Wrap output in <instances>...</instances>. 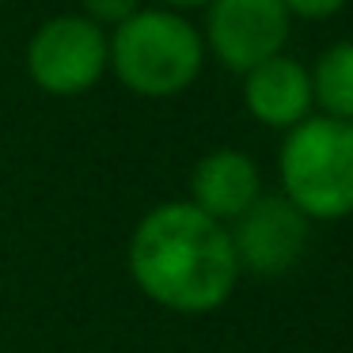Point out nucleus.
<instances>
[{
	"instance_id": "nucleus-2",
	"label": "nucleus",
	"mask_w": 353,
	"mask_h": 353,
	"mask_svg": "<svg viewBox=\"0 0 353 353\" xmlns=\"http://www.w3.org/2000/svg\"><path fill=\"white\" fill-rule=\"evenodd\" d=\"M107 69L145 99H171L198 80L205 65L201 31L171 8H137L125 23L107 34Z\"/></svg>"
},
{
	"instance_id": "nucleus-6",
	"label": "nucleus",
	"mask_w": 353,
	"mask_h": 353,
	"mask_svg": "<svg viewBox=\"0 0 353 353\" xmlns=\"http://www.w3.org/2000/svg\"><path fill=\"white\" fill-rule=\"evenodd\" d=\"M312 221L281 194H262L247 213L228 224L239 274L281 277L304 259Z\"/></svg>"
},
{
	"instance_id": "nucleus-8",
	"label": "nucleus",
	"mask_w": 353,
	"mask_h": 353,
	"mask_svg": "<svg viewBox=\"0 0 353 353\" xmlns=\"http://www.w3.org/2000/svg\"><path fill=\"white\" fill-rule=\"evenodd\" d=\"M262 198L259 163L236 148L205 152L190 171V205L221 224H232L239 213Z\"/></svg>"
},
{
	"instance_id": "nucleus-10",
	"label": "nucleus",
	"mask_w": 353,
	"mask_h": 353,
	"mask_svg": "<svg viewBox=\"0 0 353 353\" xmlns=\"http://www.w3.org/2000/svg\"><path fill=\"white\" fill-rule=\"evenodd\" d=\"M80 16L92 19L95 27H103V31H114L118 23H125V19L133 16V12L141 8V0H80Z\"/></svg>"
},
{
	"instance_id": "nucleus-9",
	"label": "nucleus",
	"mask_w": 353,
	"mask_h": 353,
	"mask_svg": "<svg viewBox=\"0 0 353 353\" xmlns=\"http://www.w3.org/2000/svg\"><path fill=\"white\" fill-rule=\"evenodd\" d=\"M307 77H312V103L319 107V114L353 122V42L327 46L307 69Z\"/></svg>"
},
{
	"instance_id": "nucleus-7",
	"label": "nucleus",
	"mask_w": 353,
	"mask_h": 353,
	"mask_svg": "<svg viewBox=\"0 0 353 353\" xmlns=\"http://www.w3.org/2000/svg\"><path fill=\"white\" fill-rule=\"evenodd\" d=\"M243 107L254 122L289 133L292 125L312 118V77L296 57L277 54L243 72Z\"/></svg>"
},
{
	"instance_id": "nucleus-5",
	"label": "nucleus",
	"mask_w": 353,
	"mask_h": 353,
	"mask_svg": "<svg viewBox=\"0 0 353 353\" xmlns=\"http://www.w3.org/2000/svg\"><path fill=\"white\" fill-rule=\"evenodd\" d=\"M292 19L281 0H209L205 4V54L224 69L251 72L254 65L285 54Z\"/></svg>"
},
{
	"instance_id": "nucleus-12",
	"label": "nucleus",
	"mask_w": 353,
	"mask_h": 353,
	"mask_svg": "<svg viewBox=\"0 0 353 353\" xmlns=\"http://www.w3.org/2000/svg\"><path fill=\"white\" fill-rule=\"evenodd\" d=\"M160 8H171V12H183V8H205L209 0H156Z\"/></svg>"
},
{
	"instance_id": "nucleus-3",
	"label": "nucleus",
	"mask_w": 353,
	"mask_h": 353,
	"mask_svg": "<svg viewBox=\"0 0 353 353\" xmlns=\"http://www.w3.org/2000/svg\"><path fill=\"white\" fill-rule=\"evenodd\" d=\"M281 198L307 221H342L353 213V122L312 114L292 125L277 152Z\"/></svg>"
},
{
	"instance_id": "nucleus-4",
	"label": "nucleus",
	"mask_w": 353,
	"mask_h": 353,
	"mask_svg": "<svg viewBox=\"0 0 353 353\" xmlns=\"http://www.w3.org/2000/svg\"><path fill=\"white\" fill-rule=\"evenodd\" d=\"M110 65L107 31L84 16H54L27 42V77L57 99L92 92Z\"/></svg>"
},
{
	"instance_id": "nucleus-11",
	"label": "nucleus",
	"mask_w": 353,
	"mask_h": 353,
	"mask_svg": "<svg viewBox=\"0 0 353 353\" xmlns=\"http://www.w3.org/2000/svg\"><path fill=\"white\" fill-rule=\"evenodd\" d=\"M281 4L289 19H304V23H323L345 8V0H281Z\"/></svg>"
},
{
	"instance_id": "nucleus-1",
	"label": "nucleus",
	"mask_w": 353,
	"mask_h": 353,
	"mask_svg": "<svg viewBox=\"0 0 353 353\" xmlns=\"http://www.w3.org/2000/svg\"><path fill=\"white\" fill-rule=\"evenodd\" d=\"M125 259L137 289L179 315L216 312L239 281L228 224L205 216L190 201L148 209L133 228Z\"/></svg>"
}]
</instances>
